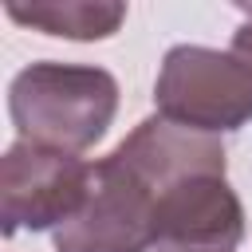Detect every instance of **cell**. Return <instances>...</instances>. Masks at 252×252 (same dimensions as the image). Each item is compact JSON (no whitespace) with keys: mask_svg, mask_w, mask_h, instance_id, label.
Here are the masks:
<instances>
[{"mask_svg":"<svg viewBox=\"0 0 252 252\" xmlns=\"http://www.w3.org/2000/svg\"><path fill=\"white\" fill-rule=\"evenodd\" d=\"M244 205L228 177L205 173L154 197V252H236Z\"/></svg>","mask_w":252,"mask_h":252,"instance_id":"5","label":"cell"},{"mask_svg":"<svg viewBox=\"0 0 252 252\" xmlns=\"http://www.w3.org/2000/svg\"><path fill=\"white\" fill-rule=\"evenodd\" d=\"M4 12L24 28L79 39V43L110 39L126 20V4H114V0H94V4L91 0H39V4H16L12 0Z\"/></svg>","mask_w":252,"mask_h":252,"instance_id":"7","label":"cell"},{"mask_svg":"<svg viewBox=\"0 0 252 252\" xmlns=\"http://www.w3.org/2000/svg\"><path fill=\"white\" fill-rule=\"evenodd\" d=\"M8 114L20 142L79 154L91 150L118 114V83L87 63H32L8 87Z\"/></svg>","mask_w":252,"mask_h":252,"instance_id":"1","label":"cell"},{"mask_svg":"<svg viewBox=\"0 0 252 252\" xmlns=\"http://www.w3.org/2000/svg\"><path fill=\"white\" fill-rule=\"evenodd\" d=\"M91 189V165L75 154L16 142L0 158V220L4 236L32 228H59L67 224Z\"/></svg>","mask_w":252,"mask_h":252,"instance_id":"3","label":"cell"},{"mask_svg":"<svg viewBox=\"0 0 252 252\" xmlns=\"http://www.w3.org/2000/svg\"><path fill=\"white\" fill-rule=\"evenodd\" d=\"M110 158L134 173L154 197L165 193L169 185H181L189 177H205V173H220L224 177V146L217 134H201V130H189L181 122H169L161 114L154 118H142L114 150Z\"/></svg>","mask_w":252,"mask_h":252,"instance_id":"6","label":"cell"},{"mask_svg":"<svg viewBox=\"0 0 252 252\" xmlns=\"http://www.w3.org/2000/svg\"><path fill=\"white\" fill-rule=\"evenodd\" d=\"M240 12H244L248 20L236 28V35H232V47H228V51H232L248 71H252V8H248V4H240Z\"/></svg>","mask_w":252,"mask_h":252,"instance_id":"8","label":"cell"},{"mask_svg":"<svg viewBox=\"0 0 252 252\" xmlns=\"http://www.w3.org/2000/svg\"><path fill=\"white\" fill-rule=\"evenodd\" d=\"M154 102L169 122L201 134H228L252 122V71L232 51L177 43L161 59Z\"/></svg>","mask_w":252,"mask_h":252,"instance_id":"2","label":"cell"},{"mask_svg":"<svg viewBox=\"0 0 252 252\" xmlns=\"http://www.w3.org/2000/svg\"><path fill=\"white\" fill-rule=\"evenodd\" d=\"M55 252H150L154 193L110 154L91 165L83 209L51 232Z\"/></svg>","mask_w":252,"mask_h":252,"instance_id":"4","label":"cell"}]
</instances>
